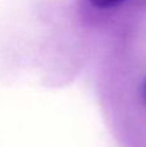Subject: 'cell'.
Instances as JSON below:
<instances>
[{
  "mask_svg": "<svg viewBox=\"0 0 146 147\" xmlns=\"http://www.w3.org/2000/svg\"><path fill=\"white\" fill-rule=\"evenodd\" d=\"M141 101L144 103V106L146 107V75L142 80V84H141Z\"/></svg>",
  "mask_w": 146,
  "mask_h": 147,
  "instance_id": "2",
  "label": "cell"
},
{
  "mask_svg": "<svg viewBox=\"0 0 146 147\" xmlns=\"http://www.w3.org/2000/svg\"><path fill=\"white\" fill-rule=\"evenodd\" d=\"M92 3V5L97 8H101V9H107V8H113L119 5L120 3H123L124 0H89Z\"/></svg>",
  "mask_w": 146,
  "mask_h": 147,
  "instance_id": "1",
  "label": "cell"
}]
</instances>
